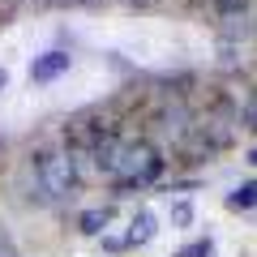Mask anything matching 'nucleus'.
<instances>
[{
	"label": "nucleus",
	"mask_w": 257,
	"mask_h": 257,
	"mask_svg": "<svg viewBox=\"0 0 257 257\" xmlns=\"http://www.w3.org/2000/svg\"><path fill=\"white\" fill-rule=\"evenodd\" d=\"M159 172H163V159H159L155 146H146V142H120L116 159H111V167H107V176H116L120 184H150Z\"/></svg>",
	"instance_id": "nucleus-1"
},
{
	"label": "nucleus",
	"mask_w": 257,
	"mask_h": 257,
	"mask_svg": "<svg viewBox=\"0 0 257 257\" xmlns=\"http://www.w3.org/2000/svg\"><path fill=\"white\" fill-rule=\"evenodd\" d=\"M77 184V167L69 155H43L39 159V202H60Z\"/></svg>",
	"instance_id": "nucleus-2"
},
{
	"label": "nucleus",
	"mask_w": 257,
	"mask_h": 257,
	"mask_svg": "<svg viewBox=\"0 0 257 257\" xmlns=\"http://www.w3.org/2000/svg\"><path fill=\"white\" fill-rule=\"evenodd\" d=\"M64 69H69V52H47V56H39V60L30 64V77H35V82H52Z\"/></svg>",
	"instance_id": "nucleus-3"
},
{
	"label": "nucleus",
	"mask_w": 257,
	"mask_h": 257,
	"mask_svg": "<svg viewBox=\"0 0 257 257\" xmlns=\"http://www.w3.org/2000/svg\"><path fill=\"white\" fill-rule=\"evenodd\" d=\"M150 236H155V214L142 210L138 219H133V227H128V244H146Z\"/></svg>",
	"instance_id": "nucleus-4"
},
{
	"label": "nucleus",
	"mask_w": 257,
	"mask_h": 257,
	"mask_svg": "<svg viewBox=\"0 0 257 257\" xmlns=\"http://www.w3.org/2000/svg\"><path fill=\"white\" fill-rule=\"evenodd\" d=\"M227 206H231V210H248V206H257V184H240L236 193H227Z\"/></svg>",
	"instance_id": "nucleus-5"
},
{
	"label": "nucleus",
	"mask_w": 257,
	"mask_h": 257,
	"mask_svg": "<svg viewBox=\"0 0 257 257\" xmlns=\"http://www.w3.org/2000/svg\"><path fill=\"white\" fill-rule=\"evenodd\" d=\"M103 227H107V210H86L82 214V231L94 236V231H103Z\"/></svg>",
	"instance_id": "nucleus-6"
},
{
	"label": "nucleus",
	"mask_w": 257,
	"mask_h": 257,
	"mask_svg": "<svg viewBox=\"0 0 257 257\" xmlns=\"http://www.w3.org/2000/svg\"><path fill=\"white\" fill-rule=\"evenodd\" d=\"M0 257H18V244H13V236H9L5 223H0Z\"/></svg>",
	"instance_id": "nucleus-7"
},
{
	"label": "nucleus",
	"mask_w": 257,
	"mask_h": 257,
	"mask_svg": "<svg viewBox=\"0 0 257 257\" xmlns=\"http://www.w3.org/2000/svg\"><path fill=\"white\" fill-rule=\"evenodd\" d=\"M210 248H214L210 240H197V244H189V248H184L180 257H210Z\"/></svg>",
	"instance_id": "nucleus-8"
},
{
	"label": "nucleus",
	"mask_w": 257,
	"mask_h": 257,
	"mask_svg": "<svg viewBox=\"0 0 257 257\" xmlns=\"http://www.w3.org/2000/svg\"><path fill=\"white\" fill-rule=\"evenodd\" d=\"M193 219V210H189V202H180V206H176V223H189Z\"/></svg>",
	"instance_id": "nucleus-9"
},
{
	"label": "nucleus",
	"mask_w": 257,
	"mask_h": 257,
	"mask_svg": "<svg viewBox=\"0 0 257 257\" xmlns=\"http://www.w3.org/2000/svg\"><path fill=\"white\" fill-rule=\"evenodd\" d=\"M244 124H248V128H257V103H253V107L244 111Z\"/></svg>",
	"instance_id": "nucleus-10"
},
{
	"label": "nucleus",
	"mask_w": 257,
	"mask_h": 257,
	"mask_svg": "<svg viewBox=\"0 0 257 257\" xmlns=\"http://www.w3.org/2000/svg\"><path fill=\"white\" fill-rule=\"evenodd\" d=\"M0 90H5V69H0Z\"/></svg>",
	"instance_id": "nucleus-11"
},
{
	"label": "nucleus",
	"mask_w": 257,
	"mask_h": 257,
	"mask_svg": "<svg viewBox=\"0 0 257 257\" xmlns=\"http://www.w3.org/2000/svg\"><path fill=\"white\" fill-rule=\"evenodd\" d=\"M248 163H257V150H253V155H248Z\"/></svg>",
	"instance_id": "nucleus-12"
}]
</instances>
